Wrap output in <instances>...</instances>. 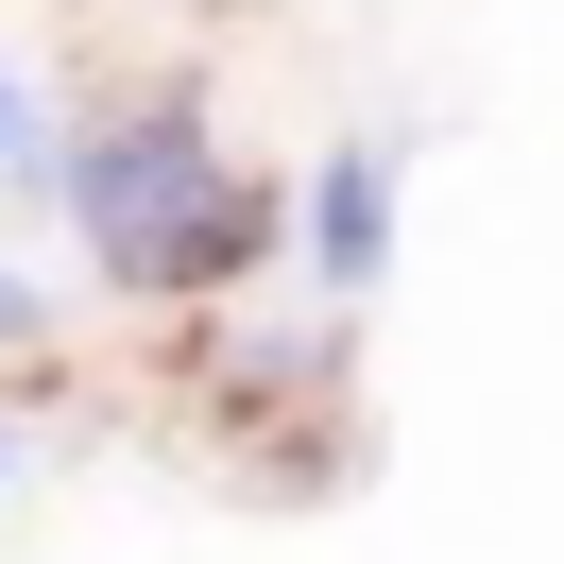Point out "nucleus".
Returning <instances> with one entry per match:
<instances>
[{"mask_svg":"<svg viewBox=\"0 0 564 564\" xmlns=\"http://www.w3.org/2000/svg\"><path fill=\"white\" fill-rule=\"evenodd\" d=\"M69 223H86V257H104L120 291H223L257 240H274V188L223 172V138L188 104H154V120H104V138H86Z\"/></svg>","mask_w":564,"mask_h":564,"instance_id":"1","label":"nucleus"},{"mask_svg":"<svg viewBox=\"0 0 564 564\" xmlns=\"http://www.w3.org/2000/svg\"><path fill=\"white\" fill-rule=\"evenodd\" d=\"M377 240H393V172H377V154H325V172H308V257H325V274H377Z\"/></svg>","mask_w":564,"mask_h":564,"instance_id":"2","label":"nucleus"},{"mask_svg":"<svg viewBox=\"0 0 564 564\" xmlns=\"http://www.w3.org/2000/svg\"><path fill=\"white\" fill-rule=\"evenodd\" d=\"M0 154H18V86H0Z\"/></svg>","mask_w":564,"mask_h":564,"instance_id":"3","label":"nucleus"},{"mask_svg":"<svg viewBox=\"0 0 564 564\" xmlns=\"http://www.w3.org/2000/svg\"><path fill=\"white\" fill-rule=\"evenodd\" d=\"M0 462H18V427H0Z\"/></svg>","mask_w":564,"mask_h":564,"instance_id":"4","label":"nucleus"}]
</instances>
